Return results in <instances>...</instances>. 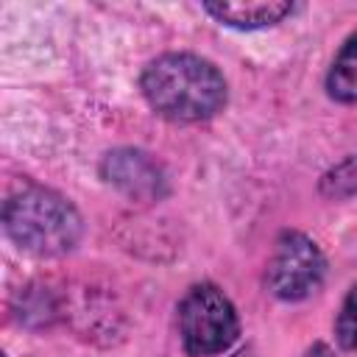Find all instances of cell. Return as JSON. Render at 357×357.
<instances>
[{"label": "cell", "mask_w": 357, "mask_h": 357, "mask_svg": "<svg viewBox=\"0 0 357 357\" xmlns=\"http://www.w3.org/2000/svg\"><path fill=\"white\" fill-rule=\"evenodd\" d=\"M318 195L326 201H349L357 195V151L326 167L318 178Z\"/></svg>", "instance_id": "ba28073f"}, {"label": "cell", "mask_w": 357, "mask_h": 357, "mask_svg": "<svg viewBox=\"0 0 357 357\" xmlns=\"http://www.w3.org/2000/svg\"><path fill=\"white\" fill-rule=\"evenodd\" d=\"M98 173L103 184L117 190L131 204H159L170 195V176L165 165L145 148L120 145L100 156Z\"/></svg>", "instance_id": "5b68a950"}, {"label": "cell", "mask_w": 357, "mask_h": 357, "mask_svg": "<svg viewBox=\"0 0 357 357\" xmlns=\"http://www.w3.org/2000/svg\"><path fill=\"white\" fill-rule=\"evenodd\" d=\"M201 11L209 14L223 28L251 33V31H265L279 22H287L293 14L301 11V3H293V0H259V3L218 0V3H204Z\"/></svg>", "instance_id": "8992f818"}, {"label": "cell", "mask_w": 357, "mask_h": 357, "mask_svg": "<svg viewBox=\"0 0 357 357\" xmlns=\"http://www.w3.org/2000/svg\"><path fill=\"white\" fill-rule=\"evenodd\" d=\"M139 95L156 117L198 126L226 112L229 81L212 59L192 50H167L142 67Z\"/></svg>", "instance_id": "6da1fadb"}, {"label": "cell", "mask_w": 357, "mask_h": 357, "mask_svg": "<svg viewBox=\"0 0 357 357\" xmlns=\"http://www.w3.org/2000/svg\"><path fill=\"white\" fill-rule=\"evenodd\" d=\"M229 357H257V349H254V343H245V346L234 349Z\"/></svg>", "instance_id": "8fae6325"}, {"label": "cell", "mask_w": 357, "mask_h": 357, "mask_svg": "<svg viewBox=\"0 0 357 357\" xmlns=\"http://www.w3.org/2000/svg\"><path fill=\"white\" fill-rule=\"evenodd\" d=\"M3 357H8V354H3Z\"/></svg>", "instance_id": "7c38bea8"}, {"label": "cell", "mask_w": 357, "mask_h": 357, "mask_svg": "<svg viewBox=\"0 0 357 357\" xmlns=\"http://www.w3.org/2000/svg\"><path fill=\"white\" fill-rule=\"evenodd\" d=\"M324 92L340 106H357V31H351L332 56L324 75Z\"/></svg>", "instance_id": "52a82bcc"}, {"label": "cell", "mask_w": 357, "mask_h": 357, "mask_svg": "<svg viewBox=\"0 0 357 357\" xmlns=\"http://www.w3.org/2000/svg\"><path fill=\"white\" fill-rule=\"evenodd\" d=\"M6 240L31 257L56 259L73 254L84 240V215L78 206L53 187L22 178L0 209Z\"/></svg>", "instance_id": "7a4b0ae2"}, {"label": "cell", "mask_w": 357, "mask_h": 357, "mask_svg": "<svg viewBox=\"0 0 357 357\" xmlns=\"http://www.w3.org/2000/svg\"><path fill=\"white\" fill-rule=\"evenodd\" d=\"M329 273L324 248L301 229H282L265 265V290L282 304H301L315 296Z\"/></svg>", "instance_id": "277c9868"}, {"label": "cell", "mask_w": 357, "mask_h": 357, "mask_svg": "<svg viewBox=\"0 0 357 357\" xmlns=\"http://www.w3.org/2000/svg\"><path fill=\"white\" fill-rule=\"evenodd\" d=\"M332 332H335V343L340 351L357 354V282L346 290V296L337 307Z\"/></svg>", "instance_id": "9c48e42d"}, {"label": "cell", "mask_w": 357, "mask_h": 357, "mask_svg": "<svg viewBox=\"0 0 357 357\" xmlns=\"http://www.w3.org/2000/svg\"><path fill=\"white\" fill-rule=\"evenodd\" d=\"M301 357H337V354H335V349H332L326 340H315V343H310V346L304 349Z\"/></svg>", "instance_id": "30bf717a"}, {"label": "cell", "mask_w": 357, "mask_h": 357, "mask_svg": "<svg viewBox=\"0 0 357 357\" xmlns=\"http://www.w3.org/2000/svg\"><path fill=\"white\" fill-rule=\"evenodd\" d=\"M178 340L187 357H218L234 349L243 335L231 296L215 282H195L176 307Z\"/></svg>", "instance_id": "3957f363"}]
</instances>
